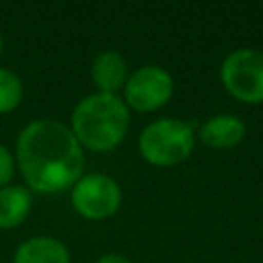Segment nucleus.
Returning a JSON list of instances; mask_svg holds the SVG:
<instances>
[{"label":"nucleus","instance_id":"nucleus-1","mask_svg":"<svg viewBox=\"0 0 263 263\" xmlns=\"http://www.w3.org/2000/svg\"><path fill=\"white\" fill-rule=\"evenodd\" d=\"M14 164L31 193L70 191L84 175L86 152L68 123L41 117L21 127L14 140Z\"/></svg>","mask_w":263,"mask_h":263},{"label":"nucleus","instance_id":"nucleus-2","mask_svg":"<svg viewBox=\"0 0 263 263\" xmlns=\"http://www.w3.org/2000/svg\"><path fill=\"white\" fill-rule=\"evenodd\" d=\"M129 123L132 113L119 95L95 90L74 105L68 127L84 152L107 154L121 146Z\"/></svg>","mask_w":263,"mask_h":263},{"label":"nucleus","instance_id":"nucleus-3","mask_svg":"<svg viewBox=\"0 0 263 263\" xmlns=\"http://www.w3.org/2000/svg\"><path fill=\"white\" fill-rule=\"evenodd\" d=\"M197 138L189 121L179 117H158L138 134V154L156 168L183 164L195 150Z\"/></svg>","mask_w":263,"mask_h":263},{"label":"nucleus","instance_id":"nucleus-4","mask_svg":"<svg viewBox=\"0 0 263 263\" xmlns=\"http://www.w3.org/2000/svg\"><path fill=\"white\" fill-rule=\"evenodd\" d=\"M218 78L226 95L242 105H263V49L238 47L224 55Z\"/></svg>","mask_w":263,"mask_h":263},{"label":"nucleus","instance_id":"nucleus-5","mask_svg":"<svg viewBox=\"0 0 263 263\" xmlns=\"http://www.w3.org/2000/svg\"><path fill=\"white\" fill-rule=\"evenodd\" d=\"M74 212L88 222L113 218L123 203V189L115 177L107 173H84L70 189Z\"/></svg>","mask_w":263,"mask_h":263},{"label":"nucleus","instance_id":"nucleus-6","mask_svg":"<svg viewBox=\"0 0 263 263\" xmlns=\"http://www.w3.org/2000/svg\"><path fill=\"white\" fill-rule=\"evenodd\" d=\"M175 95L173 74L158 64H144L129 72L121 99L129 113H156L171 103Z\"/></svg>","mask_w":263,"mask_h":263},{"label":"nucleus","instance_id":"nucleus-7","mask_svg":"<svg viewBox=\"0 0 263 263\" xmlns=\"http://www.w3.org/2000/svg\"><path fill=\"white\" fill-rule=\"evenodd\" d=\"M247 136V123L234 113H216L208 117L197 129L195 138L210 150H232Z\"/></svg>","mask_w":263,"mask_h":263},{"label":"nucleus","instance_id":"nucleus-8","mask_svg":"<svg viewBox=\"0 0 263 263\" xmlns=\"http://www.w3.org/2000/svg\"><path fill=\"white\" fill-rule=\"evenodd\" d=\"M88 74L97 92L121 95L123 84L129 76V66L123 53H119L117 49H103L92 58Z\"/></svg>","mask_w":263,"mask_h":263},{"label":"nucleus","instance_id":"nucleus-9","mask_svg":"<svg viewBox=\"0 0 263 263\" xmlns=\"http://www.w3.org/2000/svg\"><path fill=\"white\" fill-rule=\"evenodd\" d=\"M12 263H72L68 245L49 234H35L18 242Z\"/></svg>","mask_w":263,"mask_h":263},{"label":"nucleus","instance_id":"nucleus-10","mask_svg":"<svg viewBox=\"0 0 263 263\" xmlns=\"http://www.w3.org/2000/svg\"><path fill=\"white\" fill-rule=\"evenodd\" d=\"M33 210V193L25 185L0 187V230H12L21 226Z\"/></svg>","mask_w":263,"mask_h":263},{"label":"nucleus","instance_id":"nucleus-11","mask_svg":"<svg viewBox=\"0 0 263 263\" xmlns=\"http://www.w3.org/2000/svg\"><path fill=\"white\" fill-rule=\"evenodd\" d=\"M25 101V84L16 72L0 66V115L16 111Z\"/></svg>","mask_w":263,"mask_h":263},{"label":"nucleus","instance_id":"nucleus-12","mask_svg":"<svg viewBox=\"0 0 263 263\" xmlns=\"http://www.w3.org/2000/svg\"><path fill=\"white\" fill-rule=\"evenodd\" d=\"M16 173V164H14V154L8 150V146H4L0 142V187L10 185Z\"/></svg>","mask_w":263,"mask_h":263},{"label":"nucleus","instance_id":"nucleus-13","mask_svg":"<svg viewBox=\"0 0 263 263\" xmlns=\"http://www.w3.org/2000/svg\"><path fill=\"white\" fill-rule=\"evenodd\" d=\"M95 263H134L129 257H125V255H121V253H105V255H101Z\"/></svg>","mask_w":263,"mask_h":263},{"label":"nucleus","instance_id":"nucleus-14","mask_svg":"<svg viewBox=\"0 0 263 263\" xmlns=\"http://www.w3.org/2000/svg\"><path fill=\"white\" fill-rule=\"evenodd\" d=\"M2 49H4V37H2V31H0V58H2Z\"/></svg>","mask_w":263,"mask_h":263}]
</instances>
